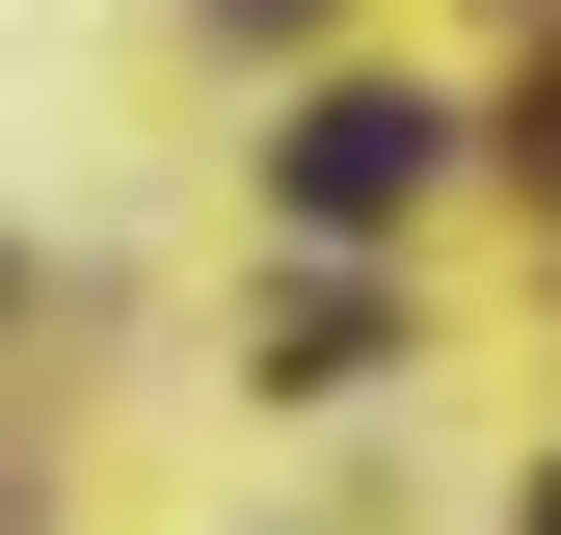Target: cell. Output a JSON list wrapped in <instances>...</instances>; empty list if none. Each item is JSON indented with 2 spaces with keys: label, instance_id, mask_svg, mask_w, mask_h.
<instances>
[{
  "label": "cell",
  "instance_id": "cell-2",
  "mask_svg": "<svg viewBox=\"0 0 561 535\" xmlns=\"http://www.w3.org/2000/svg\"><path fill=\"white\" fill-rule=\"evenodd\" d=\"M241 27H321V0H241Z\"/></svg>",
  "mask_w": 561,
  "mask_h": 535
},
{
  "label": "cell",
  "instance_id": "cell-1",
  "mask_svg": "<svg viewBox=\"0 0 561 535\" xmlns=\"http://www.w3.org/2000/svg\"><path fill=\"white\" fill-rule=\"evenodd\" d=\"M428 161H455V134L401 107V81H321V107H295V161H267V187H295L321 241H375V215H401V187H428Z\"/></svg>",
  "mask_w": 561,
  "mask_h": 535
},
{
  "label": "cell",
  "instance_id": "cell-3",
  "mask_svg": "<svg viewBox=\"0 0 561 535\" xmlns=\"http://www.w3.org/2000/svg\"><path fill=\"white\" fill-rule=\"evenodd\" d=\"M535 535H561V482H535Z\"/></svg>",
  "mask_w": 561,
  "mask_h": 535
}]
</instances>
